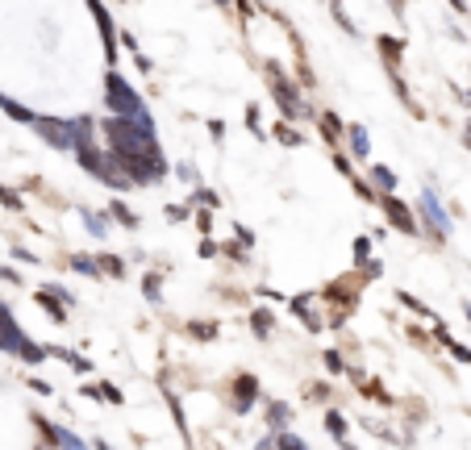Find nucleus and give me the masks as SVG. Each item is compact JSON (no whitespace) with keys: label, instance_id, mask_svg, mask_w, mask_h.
Instances as JSON below:
<instances>
[{"label":"nucleus","instance_id":"1","mask_svg":"<svg viewBox=\"0 0 471 450\" xmlns=\"http://www.w3.org/2000/svg\"><path fill=\"white\" fill-rule=\"evenodd\" d=\"M109 92H113V96H109V104H113L117 113H126L130 121H142V126H146V113H142V100L134 96V92H130V84H126L121 75H109Z\"/></svg>","mask_w":471,"mask_h":450},{"label":"nucleus","instance_id":"2","mask_svg":"<svg viewBox=\"0 0 471 450\" xmlns=\"http://www.w3.org/2000/svg\"><path fill=\"white\" fill-rule=\"evenodd\" d=\"M384 213L392 217V225H396V229H405V233H417V221H413V213H409V209H405L396 196H384Z\"/></svg>","mask_w":471,"mask_h":450},{"label":"nucleus","instance_id":"3","mask_svg":"<svg viewBox=\"0 0 471 450\" xmlns=\"http://www.w3.org/2000/svg\"><path fill=\"white\" fill-rule=\"evenodd\" d=\"M422 209H425V221L434 225V233H438V238H446L451 221H446V213H442V209L434 205V192H425V196H422Z\"/></svg>","mask_w":471,"mask_h":450},{"label":"nucleus","instance_id":"4","mask_svg":"<svg viewBox=\"0 0 471 450\" xmlns=\"http://www.w3.org/2000/svg\"><path fill=\"white\" fill-rule=\"evenodd\" d=\"M250 321H255V334H259V338H267V334H271V325H276V321H271V313H267V309H259V313L250 317Z\"/></svg>","mask_w":471,"mask_h":450},{"label":"nucleus","instance_id":"5","mask_svg":"<svg viewBox=\"0 0 471 450\" xmlns=\"http://www.w3.org/2000/svg\"><path fill=\"white\" fill-rule=\"evenodd\" d=\"M96 401H109V405H121V392L113 388V384H100V388H92Z\"/></svg>","mask_w":471,"mask_h":450},{"label":"nucleus","instance_id":"6","mask_svg":"<svg viewBox=\"0 0 471 450\" xmlns=\"http://www.w3.org/2000/svg\"><path fill=\"white\" fill-rule=\"evenodd\" d=\"M250 401H255V379H250V375H242V396H238V408L246 413V408H250Z\"/></svg>","mask_w":471,"mask_h":450},{"label":"nucleus","instance_id":"7","mask_svg":"<svg viewBox=\"0 0 471 450\" xmlns=\"http://www.w3.org/2000/svg\"><path fill=\"white\" fill-rule=\"evenodd\" d=\"M276 138L283 146H300V134H292V126H276Z\"/></svg>","mask_w":471,"mask_h":450},{"label":"nucleus","instance_id":"8","mask_svg":"<svg viewBox=\"0 0 471 450\" xmlns=\"http://www.w3.org/2000/svg\"><path fill=\"white\" fill-rule=\"evenodd\" d=\"M280 450H309V446H305L300 438H292L288 430H280Z\"/></svg>","mask_w":471,"mask_h":450},{"label":"nucleus","instance_id":"9","mask_svg":"<svg viewBox=\"0 0 471 450\" xmlns=\"http://www.w3.org/2000/svg\"><path fill=\"white\" fill-rule=\"evenodd\" d=\"M326 425H330V434H334V438H342V434H346V421H342L338 413H330V417H326Z\"/></svg>","mask_w":471,"mask_h":450},{"label":"nucleus","instance_id":"10","mask_svg":"<svg viewBox=\"0 0 471 450\" xmlns=\"http://www.w3.org/2000/svg\"><path fill=\"white\" fill-rule=\"evenodd\" d=\"M338 134H342V126H338V117H334V113H326V138H330V142H338Z\"/></svg>","mask_w":471,"mask_h":450},{"label":"nucleus","instance_id":"11","mask_svg":"<svg viewBox=\"0 0 471 450\" xmlns=\"http://www.w3.org/2000/svg\"><path fill=\"white\" fill-rule=\"evenodd\" d=\"M38 300H42V305H47V309H50V317H54V321H63V309H59V305H54V296H50V292H42V296H38Z\"/></svg>","mask_w":471,"mask_h":450},{"label":"nucleus","instance_id":"12","mask_svg":"<svg viewBox=\"0 0 471 450\" xmlns=\"http://www.w3.org/2000/svg\"><path fill=\"white\" fill-rule=\"evenodd\" d=\"M71 267H75V271H88V275H96L92 259H84V255H75V259H71Z\"/></svg>","mask_w":471,"mask_h":450},{"label":"nucleus","instance_id":"13","mask_svg":"<svg viewBox=\"0 0 471 450\" xmlns=\"http://www.w3.org/2000/svg\"><path fill=\"white\" fill-rule=\"evenodd\" d=\"M372 176H376V180L384 183V188H388V192H392V188H396V180H392V171H384V167H376V171H372Z\"/></svg>","mask_w":471,"mask_h":450},{"label":"nucleus","instance_id":"14","mask_svg":"<svg viewBox=\"0 0 471 450\" xmlns=\"http://www.w3.org/2000/svg\"><path fill=\"white\" fill-rule=\"evenodd\" d=\"M350 138H355V150H359V154H367V138H363V130H359V126L350 130Z\"/></svg>","mask_w":471,"mask_h":450},{"label":"nucleus","instance_id":"15","mask_svg":"<svg viewBox=\"0 0 471 450\" xmlns=\"http://www.w3.org/2000/svg\"><path fill=\"white\" fill-rule=\"evenodd\" d=\"M113 213H117V217H121V221H126V225H138V217H134V213H130L126 205H113Z\"/></svg>","mask_w":471,"mask_h":450},{"label":"nucleus","instance_id":"16","mask_svg":"<svg viewBox=\"0 0 471 450\" xmlns=\"http://www.w3.org/2000/svg\"><path fill=\"white\" fill-rule=\"evenodd\" d=\"M0 200H4L8 209H21V200H17V192H8V188H0Z\"/></svg>","mask_w":471,"mask_h":450},{"label":"nucleus","instance_id":"17","mask_svg":"<svg viewBox=\"0 0 471 450\" xmlns=\"http://www.w3.org/2000/svg\"><path fill=\"white\" fill-rule=\"evenodd\" d=\"M88 225H92V233H109V221H100L96 213H88Z\"/></svg>","mask_w":471,"mask_h":450},{"label":"nucleus","instance_id":"18","mask_svg":"<svg viewBox=\"0 0 471 450\" xmlns=\"http://www.w3.org/2000/svg\"><path fill=\"white\" fill-rule=\"evenodd\" d=\"M326 367H330V371H342V355H338V351H330V355H326Z\"/></svg>","mask_w":471,"mask_h":450},{"label":"nucleus","instance_id":"19","mask_svg":"<svg viewBox=\"0 0 471 450\" xmlns=\"http://www.w3.org/2000/svg\"><path fill=\"white\" fill-rule=\"evenodd\" d=\"M100 263L109 267V275H121V271H126V267H121V259H100Z\"/></svg>","mask_w":471,"mask_h":450},{"label":"nucleus","instance_id":"20","mask_svg":"<svg viewBox=\"0 0 471 450\" xmlns=\"http://www.w3.org/2000/svg\"><path fill=\"white\" fill-rule=\"evenodd\" d=\"M467 146H471V126H467Z\"/></svg>","mask_w":471,"mask_h":450}]
</instances>
